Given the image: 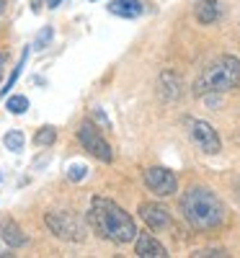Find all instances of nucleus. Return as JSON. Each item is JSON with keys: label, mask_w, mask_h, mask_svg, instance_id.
Segmentation results:
<instances>
[{"label": "nucleus", "mask_w": 240, "mask_h": 258, "mask_svg": "<svg viewBox=\"0 0 240 258\" xmlns=\"http://www.w3.org/2000/svg\"><path fill=\"white\" fill-rule=\"evenodd\" d=\"M88 220L91 225L96 227L98 235H103L106 240H111V243H129V240H135L137 238V227H135V220L129 217V214L114 204L111 199H101L96 197L93 204H91V212H88Z\"/></svg>", "instance_id": "obj_1"}, {"label": "nucleus", "mask_w": 240, "mask_h": 258, "mask_svg": "<svg viewBox=\"0 0 240 258\" xmlns=\"http://www.w3.org/2000/svg\"><path fill=\"white\" fill-rule=\"evenodd\" d=\"M181 212L196 230H212L225 220V204L207 186H191L181 197Z\"/></svg>", "instance_id": "obj_2"}, {"label": "nucleus", "mask_w": 240, "mask_h": 258, "mask_svg": "<svg viewBox=\"0 0 240 258\" xmlns=\"http://www.w3.org/2000/svg\"><path fill=\"white\" fill-rule=\"evenodd\" d=\"M237 83H240V59L232 54H225V57H217L214 62H209L204 68L199 80L194 83V93L196 96L227 93V91L237 88Z\"/></svg>", "instance_id": "obj_3"}, {"label": "nucleus", "mask_w": 240, "mask_h": 258, "mask_svg": "<svg viewBox=\"0 0 240 258\" xmlns=\"http://www.w3.org/2000/svg\"><path fill=\"white\" fill-rule=\"evenodd\" d=\"M47 227L57 235V238L70 240V243H80L85 238V230L73 212H49L47 214Z\"/></svg>", "instance_id": "obj_4"}, {"label": "nucleus", "mask_w": 240, "mask_h": 258, "mask_svg": "<svg viewBox=\"0 0 240 258\" xmlns=\"http://www.w3.org/2000/svg\"><path fill=\"white\" fill-rule=\"evenodd\" d=\"M186 126H189L191 142L199 147L202 153L217 155V153L222 150V142H220V137H217V132H214L212 124H207V121H202V119H186Z\"/></svg>", "instance_id": "obj_5"}, {"label": "nucleus", "mask_w": 240, "mask_h": 258, "mask_svg": "<svg viewBox=\"0 0 240 258\" xmlns=\"http://www.w3.org/2000/svg\"><path fill=\"white\" fill-rule=\"evenodd\" d=\"M78 140H80V145L88 150L93 158H98V160H103V163H111V158H114L111 147H108V142L101 137V129H96L91 121H83V124H80Z\"/></svg>", "instance_id": "obj_6"}, {"label": "nucleus", "mask_w": 240, "mask_h": 258, "mask_svg": "<svg viewBox=\"0 0 240 258\" xmlns=\"http://www.w3.org/2000/svg\"><path fill=\"white\" fill-rule=\"evenodd\" d=\"M142 178H145V186L152 194H158V197H170V194H176V188H178L176 176H173V170H168V168H147L142 173Z\"/></svg>", "instance_id": "obj_7"}, {"label": "nucleus", "mask_w": 240, "mask_h": 258, "mask_svg": "<svg viewBox=\"0 0 240 258\" xmlns=\"http://www.w3.org/2000/svg\"><path fill=\"white\" fill-rule=\"evenodd\" d=\"M140 217L147 222V227L152 230H165L170 225V214L163 204H152V202H145L140 204Z\"/></svg>", "instance_id": "obj_8"}, {"label": "nucleus", "mask_w": 240, "mask_h": 258, "mask_svg": "<svg viewBox=\"0 0 240 258\" xmlns=\"http://www.w3.org/2000/svg\"><path fill=\"white\" fill-rule=\"evenodd\" d=\"M135 240H137L135 250H137V255H140V258H165V255H168L165 245H163L160 240H155L152 235H147V232L137 235Z\"/></svg>", "instance_id": "obj_9"}, {"label": "nucleus", "mask_w": 240, "mask_h": 258, "mask_svg": "<svg viewBox=\"0 0 240 258\" xmlns=\"http://www.w3.org/2000/svg\"><path fill=\"white\" fill-rule=\"evenodd\" d=\"M108 11L122 18H137V16H142L145 6H142V0H111Z\"/></svg>", "instance_id": "obj_10"}, {"label": "nucleus", "mask_w": 240, "mask_h": 258, "mask_svg": "<svg viewBox=\"0 0 240 258\" xmlns=\"http://www.w3.org/2000/svg\"><path fill=\"white\" fill-rule=\"evenodd\" d=\"M220 3L217 0H202V3H196V8H194V16H196V21L199 24H204V26H209V24H214L217 18H220Z\"/></svg>", "instance_id": "obj_11"}, {"label": "nucleus", "mask_w": 240, "mask_h": 258, "mask_svg": "<svg viewBox=\"0 0 240 258\" xmlns=\"http://www.w3.org/2000/svg\"><path fill=\"white\" fill-rule=\"evenodd\" d=\"M0 238H3L6 245H11V248H18V245H24V243H26L24 230H21L13 220H6L3 225H0Z\"/></svg>", "instance_id": "obj_12"}, {"label": "nucleus", "mask_w": 240, "mask_h": 258, "mask_svg": "<svg viewBox=\"0 0 240 258\" xmlns=\"http://www.w3.org/2000/svg\"><path fill=\"white\" fill-rule=\"evenodd\" d=\"M160 96L168 101H176L181 96V80L173 73H163L160 75Z\"/></svg>", "instance_id": "obj_13"}, {"label": "nucleus", "mask_w": 240, "mask_h": 258, "mask_svg": "<svg viewBox=\"0 0 240 258\" xmlns=\"http://www.w3.org/2000/svg\"><path fill=\"white\" fill-rule=\"evenodd\" d=\"M54 140H57V129H54L52 124L41 126L39 132H36V137H34V142H36L39 147H49V145H54Z\"/></svg>", "instance_id": "obj_14"}, {"label": "nucleus", "mask_w": 240, "mask_h": 258, "mask_svg": "<svg viewBox=\"0 0 240 258\" xmlns=\"http://www.w3.org/2000/svg\"><path fill=\"white\" fill-rule=\"evenodd\" d=\"M24 135L18 132V129H11V132L3 137V145H6V150H11V153H18V150H24Z\"/></svg>", "instance_id": "obj_15"}, {"label": "nucleus", "mask_w": 240, "mask_h": 258, "mask_svg": "<svg viewBox=\"0 0 240 258\" xmlns=\"http://www.w3.org/2000/svg\"><path fill=\"white\" fill-rule=\"evenodd\" d=\"M6 109H8L11 114H26L29 98H26V96H11V98L6 101Z\"/></svg>", "instance_id": "obj_16"}, {"label": "nucleus", "mask_w": 240, "mask_h": 258, "mask_svg": "<svg viewBox=\"0 0 240 258\" xmlns=\"http://www.w3.org/2000/svg\"><path fill=\"white\" fill-rule=\"evenodd\" d=\"M26 57H29V49H24V54H21V62H18V68L11 73V78H8V83H6V88H0V96H8V93H11V88L16 85V80H18V75H21V68H24Z\"/></svg>", "instance_id": "obj_17"}, {"label": "nucleus", "mask_w": 240, "mask_h": 258, "mask_svg": "<svg viewBox=\"0 0 240 258\" xmlns=\"http://www.w3.org/2000/svg\"><path fill=\"white\" fill-rule=\"evenodd\" d=\"M85 176H88V168H85L83 163L70 165V173H68V178H70V181H75V183H78V181H83Z\"/></svg>", "instance_id": "obj_18"}, {"label": "nucleus", "mask_w": 240, "mask_h": 258, "mask_svg": "<svg viewBox=\"0 0 240 258\" xmlns=\"http://www.w3.org/2000/svg\"><path fill=\"white\" fill-rule=\"evenodd\" d=\"M52 26H44V29H41V34L36 36V49H44L47 44H49V41H52Z\"/></svg>", "instance_id": "obj_19"}, {"label": "nucleus", "mask_w": 240, "mask_h": 258, "mask_svg": "<svg viewBox=\"0 0 240 258\" xmlns=\"http://www.w3.org/2000/svg\"><path fill=\"white\" fill-rule=\"evenodd\" d=\"M194 255L202 258V255H227V253H225V250H196Z\"/></svg>", "instance_id": "obj_20"}, {"label": "nucleus", "mask_w": 240, "mask_h": 258, "mask_svg": "<svg viewBox=\"0 0 240 258\" xmlns=\"http://www.w3.org/2000/svg\"><path fill=\"white\" fill-rule=\"evenodd\" d=\"M93 116H96V119H98V121H101V124L108 129V121H106V116H103V111H101V109H93Z\"/></svg>", "instance_id": "obj_21"}, {"label": "nucleus", "mask_w": 240, "mask_h": 258, "mask_svg": "<svg viewBox=\"0 0 240 258\" xmlns=\"http://www.w3.org/2000/svg\"><path fill=\"white\" fill-rule=\"evenodd\" d=\"M6 62H8V54L0 52V78H3V70H6Z\"/></svg>", "instance_id": "obj_22"}, {"label": "nucleus", "mask_w": 240, "mask_h": 258, "mask_svg": "<svg viewBox=\"0 0 240 258\" xmlns=\"http://www.w3.org/2000/svg\"><path fill=\"white\" fill-rule=\"evenodd\" d=\"M47 3H49V8H57V6L62 3V0H47Z\"/></svg>", "instance_id": "obj_23"}, {"label": "nucleus", "mask_w": 240, "mask_h": 258, "mask_svg": "<svg viewBox=\"0 0 240 258\" xmlns=\"http://www.w3.org/2000/svg\"><path fill=\"white\" fill-rule=\"evenodd\" d=\"M3 11H6V3H3V0H0V16H3Z\"/></svg>", "instance_id": "obj_24"}, {"label": "nucleus", "mask_w": 240, "mask_h": 258, "mask_svg": "<svg viewBox=\"0 0 240 258\" xmlns=\"http://www.w3.org/2000/svg\"><path fill=\"white\" fill-rule=\"evenodd\" d=\"M0 255H3V253H0Z\"/></svg>", "instance_id": "obj_25"}]
</instances>
